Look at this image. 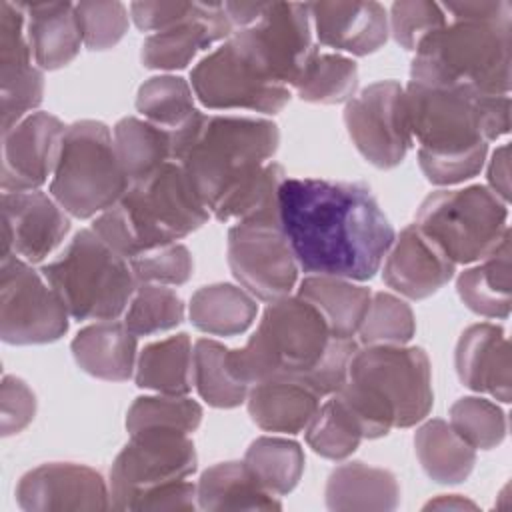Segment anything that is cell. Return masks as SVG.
Masks as SVG:
<instances>
[{
  "label": "cell",
  "instance_id": "obj_1",
  "mask_svg": "<svg viewBox=\"0 0 512 512\" xmlns=\"http://www.w3.org/2000/svg\"><path fill=\"white\" fill-rule=\"evenodd\" d=\"M280 224L302 272L370 280L396 234L368 186L288 178L278 192Z\"/></svg>",
  "mask_w": 512,
  "mask_h": 512
},
{
  "label": "cell",
  "instance_id": "obj_2",
  "mask_svg": "<svg viewBox=\"0 0 512 512\" xmlns=\"http://www.w3.org/2000/svg\"><path fill=\"white\" fill-rule=\"evenodd\" d=\"M404 90L418 164L432 184L452 186L474 178L484 166L488 142L510 130L508 96L416 82Z\"/></svg>",
  "mask_w": 512,
  "mask_h": 512
},
{
  "label": "cell",
  "instance_id": "obj_3",
  "mask_svg": "<svg viewBox=\"0 0 512 512\" xmlns=\"http://www.w3.org/2000/svg\"><path fill=\"white\" fill-rule=\"evenodd\" d=\"M450 20L420 42L410 82L508 96L512 4L508 0L440 4Z\"/></svg>",
  "mask_w": 512,
  "mask_h": 512
},
{
  "label": "cell",
  "instance_id": "obj_4",
  "mask_svg": "<svg viewBox=\"0 0 512 512\" xmlns=\"http://www.w3.org/2000/svg\"><path fill=\"white\" fill-rule=\"evenodd\" d=\"M280 144L272 120L198 112L172 132V160L182 166L200 200L214 212L270 162Z\"/></svg>",
  "mask_w": 512,
  "mask_h": 512
},
{
  "label": "cell",
  "instance_id": "obj_5",
  "mask_svg": "<svg viewBox=\"0 0 512 512\" xmlns=\"http://www.w3.org/2000/svg\"><path fill=\"white\" fill-rule=\"evenodd\" d=\"M208 216L182 166L170 160L148 178L130 182L122 198L94 220L92 230L120 256L132 260L192 234Z\"/></svg>",
  "mask_w": 512,
  "mask_h": 512
},
{
  "label": "cell",
  "instance_id": "obj_6",
  "mask_svg": "<svg viewBox=\"0 0 512 512\" xmlns=\"http://www.w3.org/2000/svg\"><path fill=\"white\" fill-rule=\"evenodd\" d=\"M320 312L304 298L268 302L256 332L238 350H228L232 374L248 388L272 376L306 378L324 358L330 340Z\"/></svg>",
  "mask_w": 512,
  "mask_h": 512
},
{
  "label": "cell",
  "instance_id": "obj_7",
  "mask_svg": "<svg viewBox=\"0 0 512 512\" xmlns=\"http://www.w3.org/2000/svg\"><path fill=\"white\" fill-rule=\"evenodd\" d=\"M40 272L74 320H116L138 288L130 260L92 228L78 230L62 254Z\"/></svg>",
  "mask_w": 512,
  "mask_h": 512
},
{
  "label": "cell",
  "instance_id": "obj_8",
  "mask_svg": "<svg viewBox=\"0 0 512 512\" xmlns=\"http://www.w3.org/2000/svg\"><path fill=\"white\" fill-rule=\"evenodd\" d=\"M126 178L104 122L78 120L66 128L50 182V196L74 218L110 210L126 192Z\"/></svg>",
  "mask_w": 512,
  "mask_h": 512
},
{
  "label": "cell",
  "instance_id": "obj_9",
  "mask_svg": "<svg viewBox=\"0 0 512 512\" xmlns=\"http://www.w3.org/2000/svg\"><path fill=\"white\" fill-rule=\"evenodd\" d=\"M508 204L488 186L430 192L418 206L416 226L454 264L484 260L508 234Z\"/></svg>",
  "mask_w": 512,
  "mask_h": 512
},
{
  "label": "cell",
  "instance_id": "obj_10",
  "mask_svg": "<svg viewBox=\"0 0 512 512\" xmlns=\"http://www.w3.org/2000/svg\"><path fill=\"white\" fill-rule=\"evenodd\" d=\"M348 380L372 396L392 418L394 428L422 422L434 404L432 368L420 346L382 344L358 348Z\"/></svg>",
  "mask_w": 512,
  "mask_h": 512
},
{
  "label": "cell",
  "instance_id": "obj_11",
  "mask_svg": "<svg viewBox=\"0 0 512 512\" xmlns=\"http://www.w3.org/2000/svg\"><path fill=\"white\" fill-rule=\"evenodd\" d=\"M230 38L270 80L288 88L318 56L308 4L262 2L256 18Z\"/></svg>",
  "mask_w": 512,
  "mask_h": 512
},
{
  "label": "cell",
  "instance_id": "obj_12",
  "mask_svg": "<svg viewBox=\"0 0 512 512\" xmlns=\"http://www.w3.org/2000/svg\"><path fill=\"white\" fill-rule=\"evenodd\" d=\"M198 456L188 432L150 428L130 434L110 468V502L114 510H132L144 492L184 480L196 472Z\"/></svg>",
  "mask_w": 512,
  "mask_h": 512
},
{
  "label": "cell",
  "instance_id": "obj_13",
  "mask_svg": "<svg viewBox=\"0 0 512 512\" xmlns=\"http://www.w3.org/2000/svg\"><path fill=\"white\" fill-rule=\"evenodd\" d=\"M68 308L42 272L8 254L0 258V336L6 344H50L68 332Z\"/></svg>",
  "mask_w": 512,
  "mask_h": 512
},
{
  "label": "cell",
  "instance_id": "obj_14",
  "mask_svg": "<svg viewBox=\"0 0 512 512\" xmlns=\"http://www.w3.org/2000/svg\"><path fill=\"white\" fill-rule=\"evenodd\" d=\"M190 86L194 96L212 110L276 114L292 98L290 88L270 80L232 38L192 68Z\"/></svg>",
  "mask_w": 512,
  "mask_h": 512
},
{
  "label": "cell",
  "instance_id": "obj_15",
  "mask_svg": "<svg viewBox=\"0 0 512 512\" xmlns=\"http://www.w3.org/2000/svg\"><path fill=\"white\" fill-rule=\"evenodd\" d=\"M228 266L254 298L274 302L290 296L298 282V264L278 220L236 222L228 230Z\"/></svg>",
  "mask_w": 512,
  "mask_h": 512
},
{
  "label": "cell",
  "instance_id": "obj_16",
  "mask_svg": "<svg viewBox=\"0 0 512 512\" xmlns=\"http://www.w3.org/2000/svg\"><path fill=\"white\" fill-rule=\"evenodd\" d=\"M344 124L356 150L380 170L398 166L414 142L406 90L396 80L374 82L350 98L344 108Z\"/></svg>",
  "mask_w": 512,
  "mask_h": 512
},
{
  "label": "cell",
  "instance_id": "obj_17",
  "mask_svg": "<svg viewBox=\"0 0 512 512\" xmlns=\"http://www.w3.org/2000/svg\"><path fill=\"white\" fill-rule=\"evenodd\" d=\"M22 2H0V116L2 134L42 104L44 76L32 64Z\"/></svg>",
  "mask_w": 512,
  "mask_h": 512
},
{
  "label": "cell",
  "instance_id": "obj_18",
  "mask_svg": "<svg viewBox=\"0 0 512 512\" xmlns=\"http://www.w3.org/2000/svg\"><path fill=\"white\" fill-rule=\"evenodd\" d=\"M64 122L50 112H32L2 134L0 186L4 192L38 190L54 174Z\"/></svg>",
  "mask_w": 512,
  "mask_h": 512
},
{
  "label": "cell",
  "instance_id": "obj_19",
  "mask_svg": "<svg viewBox=\"0 0 512 512\" xmlns=\"http://www.w3.org/2000/svg\"><path fill=\"white\" fill-rule=\"evenodd\" d=\"M16 502L26 512L112 508L102 474L76 462H48L28 470L16 484Z\"/></svg>",
  "mask_w": 512,
  "mask_h": 512
},
{
  "label": "cell",
  "instance_id": "obj_20",
  "mask_svg": "<svg viewBox=\"0 0 512 512\" xmlns=\"http://www.w3.org/2000/svg\"><path fill=\"white\" fill-rule=\"evenodd\" d=\"M68 212L40 190L2 192V256L38 264L48 258L70 230Z\"/></svg>",
  "mask_w": 512,
  "mask_h": 512
},
{
  "label": "cell",
  "instance_id": "obj_21",
  "mask_svg": "<svg viewBox=\"0 0 512 512\" xmlns=\"http://www.w3.org/2000/svg\"><path fill=\"white\" fill-rule=\"evenodd\" d=\"M234 32L222 2H194L190 14L150 34L140 50V60L150 70H182L192 58Z\"/></svg>",
  "mask_w": 512,
  "mask_h": 512
},
{
  "label": "cell",
  "instance_id": "obj_22",
  "mask_svg": "<svg viewBox=\"0 0 512 512\" xmlns=\"http://www.w3.org/2000/svg\"><path fill=\"white\" fill-rule=\"evenodd\" d=\"M454 272L456 264L416 224H408L384 256L382 278L394 292L410 300H424L448 284Z\"/></svg>",
  "mask_w": 512,
  "mask_h": 512
},
{
  "label": "cell",
  "instance_id": "obj_23",
  "mask_svg": "<svg viewBox=\"0 0 512 512\" xmlns=\"http://www.w3.org/2000/svg\"><path fill=\"white\" fill-rule=\"evenodd\" d=\"M320 44L368 56L380 50L390 34L386 8L372 0L308 4Z\"/></svg>",
  "mask_w": 512,
  "mask_h": 512
},
{
  "label": "cell",
  "instance_id": "obj_24",
  "mask_svg": "<svg viewBox=\"0 0 512 512\" xmlns=\"http://www.w3.org/2000/svg\"><path fill=\"white\" fill-rule=\"evenodd\" d=\"M454 366L460 382L474 390L490 394L508 404L512 398L510 342L504 330L492 322L468 326L458 338Z\"/></svg>",
  "mask_w": 512,
  "mask_h": 512
},
{
  "label": "cell",
  "instance_id": "obj_25",
  "mask_svg": "<svg viewBox=\"0 0 512 512\" xmlns=\"http://www.w3.org/2000/svg\"><path fill=\"white\" fill-rule=\"evenodd\" d=\"M320 398L302 378L272 376L252 384L246 402L252 422L262 430L298 434L316 414Z\"/></svg>",
  "mask_w": 512,
  "mask_h": 512
},
{
  "label": "cell",
  "instance_id": "obj_26",
  "mask_svg": "<svg viewBox=\"0 0 512 512\" xmlns=\"http://www.w3.org/2000/svg\"><path fill=\"white\" fill-rule=\"evenodd\" d=\"M26 36L40 70L68 66L80 52L82 30L72 2H22Z\"/></svg>",
  "mask_w": 512,
  "mask_h": 512
},
{
  "label": "cell",
  "instance_id": "obj_27",
  "mask_svg": "<svg viewBox=\"0 0 512 512\" xmlns=\"http://www.w3.org/2000/svg\"><path fill=\"white\" fill-rule=\"evenodd\" d=\"M136 338L124 322L100 320L82 328L70 350L82 372L98 380L124 382L136 368Z\"/></svg>",
  "mask_w": 512,
  "mask_h": 512
},
{
  "label": "cell",
  "instance_id": "obj_28",
  "mask_svg": "<svg viewBox=\"0 0 512 512\" xmlns=\"http://www.w3.org/2000/svg\"><path fill=\"white\" fill-rule=\"evenodd\" d=\"M328 510H378L390 512L400 504V486L390 470L368 466L360 460L336 466L324 488Z\"/></svg>",
  "mask_w": 512,
  "mask_h": 512
},
{
  "label": "cell",
  "instance_id": "obj_29",
  "mask_svg": "<svg viewBox=\"0 0 512 512\" xmlns=\"http://www.w3.org/2000/svg\"><path fill=\"white\" fill-rule=\"evenodd\" d=\"M456 292L474 314L484 318H508L512 306L510 230L492 254L458 274Z\"/></svg>",
  "mask_w": 512,
  "mask_h": 512
},
{
  "label": "cell",
  "instance_id": "obj_30",
  "mask_svg": "<svg viewBox=\"0 0 512 512\" xmlns=\"http://www.w3.org/2000/svg\"><path fill=\"white\" fill-rule=\"evenodd\" d=\"M298 296L320 312L332 336L352 338L366 316L372 292L346 278L308 274L298 286Z\"/></svg>",
  "mask_w": 512,
  "mask_h": 512
},
{
  "label": "cell",
  "instance_id": "obj_31",
  "mask_svg": "<svg viewBox=\"0 0 512 512\" xmlns=\"http://www.w3.org/2000/svg\"><path fill=\"white\" fill-rule=\"evenodd\" d=\"M200 510H280L278 496L270 494L250 474L244 460L218 462L200 474L196 484Z\"/></svg>",
  "mask_w": 512,
  "mask_h": 512
},
{
  "label": "cell",
  "instance_id": "obj_32",
  "mask_svg": "<svg viewBox=\"0 0 512 512\" xmlns=\"http://www.w3.org/2000/svg\"><path fill=\"white\" fill-rule=\"evenodd\" d=\"M414 450L426 476L438 484L464 482L476 464V450L442 418L426 420L416 430Z\"/></svg>",
  "mask_w": 512,
  "mask_h": 512
},
{
  "label": "cell",
  "instance_id": "obj_33",
  "mask_svg": "<svg viewBox=\"0 0 512 512\" xmlns=\"http://www.w3.org/2000/svg\"><path fill=\"white\" fill-rule=\"evenodd\" d=\"M258 312L250 292L230 282L198 288L190 298V322L196 330L212 336H236L246 332Z\"/></svg>",
  "mask_w": 512,
  "mask_h": 512
},
{
  "label": "cell",
  "instance_id": "obj_34",
  "mask_svg": "<svg viewBox=\"0 0 512 512\" xmlns=\"http://www.w3.org/2000/svg\"><path fill=\"white\" fill-rule=\"evenodd\" d=\"M138 388L186 396L192 388V342L186 332L144 346L136 358Z\"/></svg>",
  "mask_w": 512,
  "mask_h": 512
},
{
  "label": "cell",
  "instance_id": "obj_35",
  "mask_svg": "<svg viewBox=\"0 0 512 512\" xmlns=\"http://www.w3.org/2000/svg\"><path fill=\"white\" fill-rule=\"evenodd\" d=\"M114 148L130 182L154 174L172 158V132L136 118L124 116L114 124Z\"/></svg>",
  "mask_w": 512,
  "mask_h": 512
},
{
  "label": "cell",
  "instance_id": "obj_36",
  "mask_svg": "<svg viewBox=\"0 0 512 512\" xmlns=\"http://www.w3.org/2000/svg\"><path fill=\"white\" fill-rule=\"evenodd\" d=\"M304 450L296 440L260 436L250 442L244 464L250 474L274 496L290 494L304 474Z\"/></svg>",
  "mask_w": 512,
  "mask_h": 512
},
{
  "label": "cell",
  "instance_id": "obj_37",
  "mask_svg": "<svg viewBox=\"0 0 512 512\" xmlns=\"http://www.w3.org/2000/svg\"><path fill=\"white\" fill-rule=\"evenodd\" d=\"M192 382L200 398L212 408H236L248 396L228 366V348L216 340L200 338L192 348Z\"/></svg>",
  "mask_w": 512,
  "mask_h": 512
},
{
  "label": "cell",
  "instance_id": "obj_38",
  "mask_svg": "<svg viewBox=\"0 0 512 512\" xmlns=\"http://www.w3.org/2000/svg\"><path fill=\"white\" fill-rule=\"evenodd\" d=\"M192 94V86L180 76H152L138 88L136 110L144 120L174 132L196 114Z\"/></svg>",
  "mask_w": 512,
  "mask_h": 512
},
{
  "label": "cell",
  "instance_id": "obj_39",
  "mask_svg": "<svg viewBox=\"0 0 512 512\" xmlns=\"http://www.w3.org/2000/svg\"><path fill=\"white\" fill-rule=\"evenodd\" d=\"M364 440L354 416L338 400L336 394L330 396L306 426V444L322 458L344 460L356 452Z\"/></svg>",
  "mask_w": 512,
  "mask_h": 512
},
{
  "label": "cell",
  "instance_id": "obj_40",
  "mask_svg": "<svg viewBox=\"0 0 512 512\" xmlns=\"http://www.w3.org/2000/svg\"><path fill=\"white\" fill-rule=\"evenodd\" d=\"M358 88V66L342 54H320L306 68L304 76L294 86L304 102L312 104H342L354 98Z\"/></svg>",
  "mask_w": 512,
  "mask_h": 512
},
{
  "label": "cell",
  "instance_id": "obj_41",
  "mask_svg": "<svg viewBox=\"0 0 512 512\" xmlns=\"http://www.w3.org/2000/svg\"><path fill=\"white\" fill-rule=\"evenodd\" d=\"M416 334V318L402 298L390 292H374L366 316L358 328L362 346L406 344Z\"/></svg>",
  "mask_w": 512,
  "mask_h": 512
},
{
  "label": "cell",
  "instance_id": "obj_42",
  "mask_svg": "<svg viewBox=\"0 0 512 512\" xmlns=\"http://www.w3.org/2000/svg\"><path fill=\"white\" fill-rule=\"evenodd\" d=\"M184 320L182 298L162 284H138L126 312L124 324L136 336L172 330Z\"/></svg>",
  "mask_w": 512,
  "mask_h": 512
},
{
  "label": "cell",
  "instance_id": "obj_43",
  "mask_svg": "<svg viewBox=\"0 0 512 512\" xmlns=\"http://www.w3.org/2000/svg\"><path fill=\"white\" fill-rule=\"evenodd\" d=\"M202 422V408L196 400L186 396H140L132 402L126 414L128 434L150 428H170L194 432Z\"/></svg>",
  "mask_w": 512,
  "mask_h": 512
},
{
  "label": "cell",
  "instance_id": "obj_44",
  "mask_svg": "<svg viewBox=\"0 0 512 512\" xmlns=\"http://www.w3.org/2000/svg\"><path fill=\"white\" fill-rule=\"evenodd\" d=\"M450 426L474 448L492 450L506 438L504 410L486 398L464 396L450 406Z\"/></svg>",
  "mask_w": 512,
  "mask_h": 512
},
{
  "label": "cell",
  "instance_id": "obj_45",
  "mask_svg": "<svg viewBox=\"0 0 512 512\" xmlns=\"http://www.w3.org/2000/svg\"><path fill=\"white\" fill-rule=\"evenodd\" d=\"M76 14L88 50H110L128 32V8L118 0L78 2Z\"/></svg>",
  "mask_w": 512,
  "mask_h": 512
},
{
  "label": "cell",
  "instance_id": "obj_46",
  "mask_svg": "<svg viewBox=\"0 0 512 512\" xmlns=\"http://www.w3.org/2000/svg\"><path fill=\"white\" fill-rule=\"evenodd\" d=\"M448 22L440 4L428 0H398L390 8L388 28L394 40L408 52H416L420 42Z\"/></svg>",
  "mask_w": 512,
  "mask_h": 512
},
{
  "label": "cell",
  "instance_id": "obj_47",
  "mask_svg": "<svg viewBox=\"0 0 512 512\" xmlns=\"http://www.w3.org/2000/svg\"><path fill=\"white\" fill-rule=\"evenodd\" d=\"M130 266L138 284L180 286L190 280L194 260L184 244L174 242L138 254L136 258L130 260Z\"/></svg>",
  "mask_w": 512,
  "mask_h": 512
},
{
  "label": "cell",
  "instance_id": "obj_48",
  "mask_svg": "<svg viewBox=\"0 0 512 512\" xmlns=\"http://www.w3.org/2000/svg\"><path fill=\"white\" fill-rule=\"evenodd\" d=\"M0 430L2 436L22 432L36 416V396L18 376L4 374L0 386Z\"/></svg>",
  "mask_w": 512,
  "mask_h": 512
},
{
  "label": "cell",
  "instance_id": "obj_49",
  "mask_svg": "<svg viewBox=\"0 0 512 512\" xmlns=\"http://www.w3.org/2000/svg\"><path fill=\"white\" fill-rule=\"evenodd\" d=\"M198 508L196 484L184 480H174L156 486L136 498L132 510H194Z\"/></svg>",
  "mask_w": 512,
  "mask_h": 512
},
{
  "label": "cell",
  "instance_id": "obj_50",
  "mask_svg": "<svg viewBox=\"0 0 512 512\" xmlns=\"http://www.w3.org/2000/svg\"><path fill=\"white\" fill-rule=\"evenodd\" d=\"M192 4L194 2H132L130 16L138 30L160 32L184 20L190 14Z\"/></svg>",
  "mask_w": 512,
  "mask_h": 512
},
{
  "label": "cell",
  "instance_id": "obj_51",
  "mask_svg": "<svg viewBox=\"0 0 512 512\" xmlns=\"http://www.w3.org/2000/svg\"><path fill=\"white\" fill-rule=\"evenodd\" d=\"M508 144H502L494 150L492 160L488 164V184L490 190L508 204V196H510V182H508Z\"/></svg>",
  "mask_w": 512,
  "mask_h": 512
},
{
  "label": "cell",
  "instance_id": "obj_52",
  "mask_svg": "<svg viewBox=\"0 0 512 512\" xmlns=\"http://www.w3.org/2000/svg\"><path fill=\"white\" fill-rule=\"evenodd\" d=\"M478 506L460 494H440L430 500L424 510H476Z\"/></svg>",
  "mask_w": 512,
  "mask_h": 512
}]
</instances>
